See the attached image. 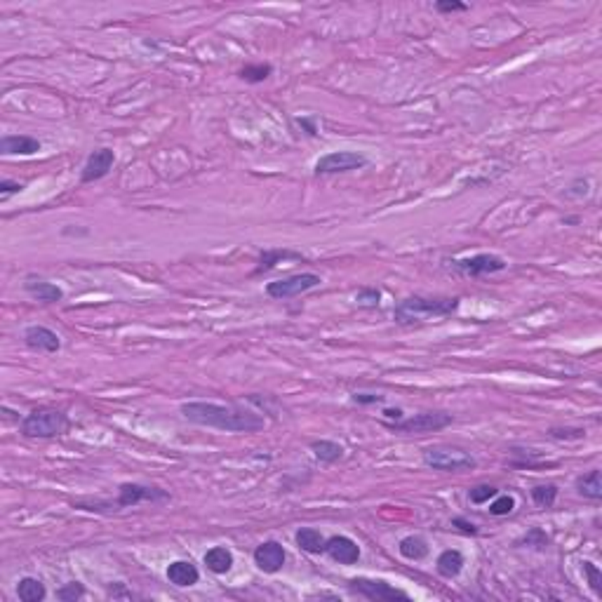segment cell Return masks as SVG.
Masks as SVG:
<instances>
[{"mask_svg":"<svg viewBox=\"0 0 602 602\" xmlns=\"http://www.w3.org/2000/svg\"><path fill=\"white\" fill-rule=\"evenodd\" d=\"M181 414L186 422L208 426V429L226 431V433H257L266 426L264 417L255 409L238 405H217V402H184Z\"/></svg>","mask_w":602,"mask_h":602,"instance_id":"cell-1","label":"cell"},{"mask_svg":"<svg viewBox=\"0 0 602 602\" xmlns=\"http://www.w3.org/2000/svg\"><path fill=\"white\" fill-rule=\"evenodd\" d=\"M461 299L459 297H407L402 299L393 311V318L398 325H414L424 320H438L456 313Z\"/></svg>","mask_w":602,"mask_h":602,"instance_id":"cell-2","label":"cell"},{"mask_svg":"<svg viewBox=\"0 0 602 602\" xmlns=\"http://www.w3.org/2000/svg\"><path fill=\"white\" fill-rule=\"evenodd\" d=\"M68 429V417L61 409L54 407H38L29 412L21 422V433L26 438H57V435L66 433Z\"/></svg>","mask_w":602,"mask_h":602,"instance_id":"cell-3","label":"cell"},{"mask_svg":"<svg viewBox=\"0 0 602 602\" xmlns=\"http://www.w3.org/2000/svg\"><path fill=\"white\" fill-rule=\"evenodd\" d=\"M424 464L433 471H445V473H461V471H471L478 466L473 454H469L466 449L449 447V445H435V447L424 449Z\"/></svg>","mask_w":602,"mask_h":602,"instance_id":"cell-4","label":"cell"},{"mask_svg":"<svg viewBox=\"0 0 602 602\" xmlns=\"http://www.w3.org/2000/svg\"><path fill=\"white\" fill-rule=\"evenodd\" d=\"M348 591H351L353 596H360L365 600H374V602H395V600L407 602L409 600V593L395 588V586L386 583L384 579H367V576L351 579L348 581Z\"/></svg>","mask_w":602,"mask_h":602,"instance_id":"cell-5","label":"cell"},{"mask_svg":"<svg viewBox=\"0 0 602 602\" xmlns=\"http://www.w3.org/2000/svg\"><path fill=\"white\" fill-rule=\"evenodd\" d=\"M452 422H454V417L447 414V412H422V414L388 424V429H393L398 433H433V431L447 429Z\"/></svg>","mask_w":602,"mask_h":602,"instance_id":"cell-6","label":"cell"},{"mask_svg":"<svg viewBox=\"0 0 602 602\" xmlns=\"http://www.w3.org/2000/svg\"><path fill=\"white\" fill-rule=\"evenodd\" d=\"M320 282H322L320 275H315V273H297V275H290V278L268 282L266 295L271 299H292V297L306 295L308 290H315Z\"/></svg>","mask_w":602,"mask_h":602,"instance_id":"cell-7","label":"cell"},{"mask_svg":"<svg viewBox=\"0 0 602 602\" xmlns=\"http://www.w3.org/2000/svg\"><path fill=\"white\" fill-rule=\"evenodd\" d=\"M170 494L160 487H150V485H139V482H123L121 489H118V499L116 506L118 511L121 509H132L137 504H158V501H168Z\"/></svg>","mask_w":602,"mask_h":602,"instance_id":"cell-8","label":"cell"},{"mask_svg":"<svg viewBox=\"0 0 602 602\" xmlns=\"http://www.w3.org/2000/svg\"><path fill=\"white\" fill-rule=\"evenodd\" d=\"M447 264L454 268L456 273L469 275V278H480V275L499 273L506 268V261L499 255H473L464 259H452Z\"/></svg>","mask_w":602,"mask_h":602,"instance_id":"cell-9","label":"cell"},{"mask_svg":"<svg viewBox=\"0 0 602 602\" xmlns=\"http://www.w3.org/2000/svg\"><path fill=\"white\" fill-rule=\"evenodd\" d=\"M367 165V158L355 150H332V153L322 155L315 163V174H339V172H351L360 170Z\"/></svg>","mask_w":602,"mask_h":602,"instance_id":"cell-10","label":"cell"},{"mask_svg":"<svg viewBox=\"0 0 602 602\" xmlns=\"http://www.w3.org/2000/svg\"><path fill=\"white\" fill-rule=\"evenodd\" d=\"M285 560H287V553H285L282 544H278V541H264V544H259L255 551V565L264 574L280 572Z\"/></svg>","mask_w":602,"mask_h":602,"instance_id":"cell-11","label":"cell"},{"mask_svg":"<svg viewBox=\"0 0 602 602\" xmlns=\"http://www.w3.org/2000/svg\"><path fill=\"white\" fill-rule=\"evenodd\" d=\"M325 553L339 562V565H355V562L360 560V546L353 541L351 536H344V534H337V536H330L327 541H325Z\"/></svg>","mask_w":602,"mask_h":602,"instance_id":"cell-12","label":"cell"},{"mask_svg":"<svg viewBox=\"0 0 602 602\" xmlns=\"http://www.w3.org/2000/svg\"><path fill=\"white\" fill-rule=\"evenodd\" d=\"M113 163H116L113 150H111V148H97L90 158H87V163H85V168H83V174H81V181H83V184H92V181L104 179L106 174L111 172V168H113Z\"/></svg>","mask_w":602,"mask_h":602,"instance_id":"cell-13","label":"cell"},{"mask_svg":"<svg viewBox=\"0 0 602 602\" xmlns=\"http://www.w3.org/2000/svg\"><path fill=\"white\" fill-rule=\"evenodd\" d=\"M24 342H26L31 351H38V353H57L61 348V339L57 332H52L50 327H43V325L26 327V332H24Z\"/></svg>","mask_w":602,"mask_h":602,"instance_id":"cell-14","label":"cell"},{"mask_svg":"<svg viewBox=\"0 0 602 602\" xmlns=\"http://www.w3.org/2000/svg\"><path fill=\"white\" fill-rule=\"evenodd\" d=\"M41 150V141L26 134H7L0 139V153L3 155H34Z\"/></svg>","mask_w":602,"mask_h":602,"instance_id":"cell-15","label":"cell"},{"mask_svg":"<svg viewBox=\"0 0 602 602\" xmlns=\"http://www.w3.org/2000/svg\"><path fill=\"white\" fill-rule=\"evenodd\" d=\"M168 581L179 586V588H188V586H195L198 579H200V572H198V567L193 565L191 560H174L172 565L168 567Z\"/></svg>","mask_w":602,"mask_h":602,"instance_id":"cell-16","label":"cell"},{"mask_svg":"<svg viewBox=\"0 0 602 602\" xmlns=\"http://www.w3.org/2000/svg\"><path fill=\"white\" fill-rule=\"evenodd\" d=\"M24 290H26L34 299L45 301V304H54V301L64 299V290H61L59 285L47 282V280H26L24 282Z\"/></svg>","mask_w":602,"mask_h":602,"instance_id":"cell-17","label":"cell"},{"mask_svg":"<svg viewBox=\"0 0 602 602\" xmlns=\"http://www.w3.org/2000/svg\"><path fill=\"white\" fill-rule=\"evenodd\" d=\"M435 569H438V574L442 579H454V576L461 574V569H464V556L454 549L442 551L438 560H435Z\"/></svg>","mask_w":602,"mask_h":602,"instance_id":"cell-18","label":"cell"},{"mask_svg":"<svg viewBox=\"0 0 602 602\" xmlns=\"http://www.w3.org/2000/svg\"><path fill=\"white\" fill-rule=\"evenodd\" d=\"M233 553L224 549V546H215V549H210L205 553V565L212 574H226L233 569Z\"/></svg>","mask_w":602,"mask_h":602,"instance_id":"cell-19","label":"cell"},{"mask_svg":"<svg viewBox=\"0 0 602 602\" xmlns=\"http://www.w3.org/2000/svg\"><path fill=\"white\" fill-rule=\"evenodd\" d=\"M295 541L297 546L304 553H311V556H318V553H325V539L318 529H313V527H301L299 532L295 534Z\"/></svg>","mask_w":602,"mask_h":602,"instance_id":"cell-20","label":"cell"},{"mask_svg":"<svg viewBox=\"0 0 602 602\" xmlns=\"http://www.w3.org/2000/svg\"><path fill=\"white\" fill-rule=\"evenodd\" d=\"M576 492H579L583 499H591V501H600V499H602L600 471L593 469L591 473L579 475V478H576Z\"/></svg>","mask_w":602,"mask_h":602,"instance_id":"cell-21","label":"cell"},{"mask_svg":"<svg viewBox=\"0 0 602 602\" xmlns=\"http://www.w3.org/2000/svg\"><path fill=\"white\" fill-rule=\"evenodd\" d=\"M17 596L21 602H43L47 591L41 579H36V576H24L17 586Z\"/></svg>","mask_w":602,"mask_h":602,"instance_id":"cell-22","label":"cell"},{"mask_svg":"<svg viewBox=\"0 0 602 602\" xmlns=\"http://www.w3.org/2000/svg\"><path fill=\"white\" fill-rule=\"evenodd\" d=\"M311 452L322 464H335L339 459H344V447L335 440H315L311 442Z\"/></svg>","mask_w":602,"mask_h":602,"instance_id":"cell-23","label":"cell"},{"mask_svg":"<svg viewBox=\"0 0 602 602\" xmlns=\"http://www.w3.org/2000/svg\"><path fill=\"white\" fill-rule=\"evenodd\" d=\"M301 255L299 252H292V250H268L264 255L259 257V266H257V273H264V271H271L280 264V261H299Z\"/></svg>","mask_w":602,"mask_h":602,"instance_id":"cell-24","label":"cell"},{"mask_svg":"<svg viewBox=\"0 0 602 602\" xmlns=\"http://www.w3.org/2000/svg\"><path fill=\"white\" fill-rule=\"evenodd\" d=\"M400 556L405 560H424L429 556V544L424 536H405L398 546Z\"/></svg>","mask_w":602,"mask_h":602,"instance_id":"cell-25","label":"cell"},{"mask_svg":"<svg viewBox=\"0 0 602 602\" xmlns=\"http://www.w3.org/2000/svg\"><path fill=\"white\" fill-rule=\"evenodd\" d=\"M558 499V487L549 482V485H536L532 487V501L539 506V509H553Z\"/></svg>","mask_w":602,"mask_h":602,"instance_id":"cell-26","label":"cell"},{"mask_svg":"<svg viewBox=\"0 0 602 602\" xmlns=\"http://www.w3.org/2000/svg\"><path fill=\"white\" fill-rule=\"evenodd\" d=\"M271 73H273V66H271V64H250V66H245L238 76H240L245 83L257 85V83H264Z\"/></svg>","mask_w":602,"mask_h":602,"instance_id":"cell-27","label":"cell"},{"mask_svg":"<svg viewBox=\"0 0 602 602\" xmlns=\"http://www.w3.org/2000/svg\"><path fill=\"white\" fill-rule=\"evenodd\" d=\"M516 511V499H513L511 494H501V496H494V501L489 504V513L496 518H501V516H509V513Z\"/></svg>","mask_w":602,"mask_h":602,"instance_id":"cell-28","label":"cell"},{"mask_svg":"<svg viewBox=\"0 0 602 602\" xmlns=\"http://www.w3.org/2000/svg\"><path fill=\"white\" fill-rule=\"evenodd\" d=\"M583 576L593 588V593H596V596H602V572L598 569V565H593L591 560H586L583 562Z\"/></svg>","mask_w":602,"mask_h":602,"instance_id":"cell-29","label":"cell"},{"mask_svg":"<svg viewBox=\"0 0 602 602\" xmlns=\"http://www.w3.org/2000/svg\"><path fill=\"white\" fill-rule=\"evenodd\" d=\"M57 598L61 602H76V600H81L85 598V586L81 581H71L66 586H61V588L57 591Z\"/></svg>","mask_w":602,"mask_h":602,"instance_id":"cell-30","label":"cell"},{"mask_svg":"<svg viewBox=\"0 0 602 602\" xmlns=\"http://www.w3.org/2000/svg\"><path fill=\"white\" fill-rule=\"evenodd\" d=\"M496 494H499V489L494 485H475L469 492V499H471V504L482 506V504H487L489 499H494Z\"/></svg>","mask_w":602,"mask_h":602,"instance_id":"cell-31","label":"cell"},{"mask_svg":"<svg viewBox=\"0 0 602 602\" xmlns=\"http://www.w3.org/2000/svg\"><path fill=\"white\" fill-rule=\"evenodd\" d=\"M518 544H527V546H534V549H546L549 546V536H546V532L541 527H532L529 532L520 539Z\"/></svg>","mask_w":602,"mask_h":602,"instance_id":"cell-32","label":"cell"},{"mask_svg":"<svg viewBox=\"0 0 602 602\" xmlns=\"http://www.w3.org/2000/svg\"><path fill=\"white\" fill-rule=\"evenodd\" d=\"M551 438L556 440H583L586 438V431L583 429H562V426H556V429L549 431Z\"/></svg>","mask_w":602,"mask_h":602,"instance_id":"cell-33","label":"cell"},{"mask_svg":"<svg viewBox=\"0 0 602 602\" xmlns=\"http://www.w3.org/2000/svg\"><path fill=\"white\" fill-rule=\"evenodd\" d=\"M355 301H358L360 306H379L382 304V292L374 287H365L355 295Z\"/></svg>","mask_w":602,"mask_h":602,"instance_id":"cell-34","label":"cell"},{"mask_svg":"<svg viewBox=\"0 0 602 602\" xmlns=\"http://www.w3.org/2000/svg\"><path fill=\"white\" fill-rule=\"evenodd\" d=\"M435 10L442 12V14H452V12H466L469 10V5L459 3V0H438V3H435Z\"/></svg>","mask_w":602,"mask_h":602,"instance_id":"cell-35","label":"cell"},{"mask_svg":"<svg viewBox=\"0 0 602 602\" xmlns=\"http://www.w3.org/2000/svg\"><path fill=\"white\" fill-rule=\"evenodd\" d=\"M588 186H591V184H588V179L579 177V179H574V181H572V186L567 188L565 195H567V198H583V195H588V191H591Z\"/></svg>","mask_w":602,"mask_h":602,"instance_id":"cell-36","label":"cell"},{"mask_svg":"<svg viewBox=\"0 0 602 602\" xmlns=\"http://www.w3.org/2000/svg\"><path fill=\"white\" fill-rule=\"evenodd\" d=\"M106 596L113 598V600H132L134 593L125 588V583H111L108 591H106Z\"/></svg>","mask_w":602,"mask_h":602,"instance_id":"cell-37","label":"cell"},{"mask_svg":"<svg viewBox=\"0 0 602 602\" xmlns=\"http://www.w3.org/2000/svg\"><path fill=\"white\" fill-rule=\"evenodd\" d=\"M24 188V184H19V181H0V200H7V198L10 195H14V193H19Z\"/></svg>","mask_w":602,"mask_h":602,"instance_id":"cell-38","label":"cell"},{"mask_svg":"<svg viewBox=\"0 0 602 602\" xmlns=\"http://www.w3.org/2000/svg\"><path fill=\"white\" fill-rule=\"evenodd\" d=\"M353 402H358V405H377V402H384V395H379V393H353Z\"/></svg>","mask_w":602,"mask_h":602,"instance_id":"cell-39","label":"cell"},{"mask_svg":"<svg viewBox=\"0 0 602 602\" xmlns=\"http://www.w3.org/2000/svg\"><path fill=\"white\" fill-rule=\"evenodd\" d=\"M452 527H456L459 532L471 534V536H473V534H478V527H475L473 522H471V520H466V518H454V520H452Z\"/></svg>","mask_w":602,"mask_h":602,"instance_id":"cell-40","label":"cell"},{"mask_svg":"<svg viewBox=\"0 0 602 602\" xmlns=\"http://www.w3.org/2000/svg\"><path fill=\"white\" fill-rule=\"evenodd\" d=\"M384 417L386 419H393V422H400L402 419V409L395 407V409H384Z\"/></svg>","mask_w":602,"mask_h":602,"instance_id":"cell-41","label":"cell"},{"mask_svg":"<svg viewBox=\"0 0 602 602\" xmlns=\"http://www.w3.org/2000/svg\"><path fill=\"white\" fill-rule=\"evenodd\" d=\"M299 125H304L308 134H315V125H313V121H308V118H299Z\"/></svg>","mask_w":602,"mask_h":602,"instance_id":"cell-42","label":"cell"}]
</instances>
